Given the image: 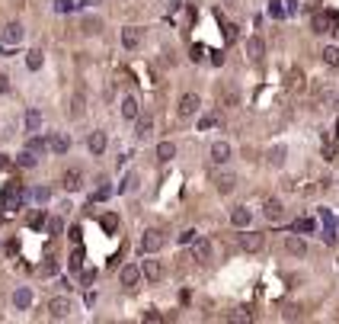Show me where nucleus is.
<instances>
[{"instance_id": "a878e982", "label": "nucleus", "mask_w": 339, "mask_h": 324, "mask_svg": "<svg viewBox=\"0 0 339 324\" xmlns=\"http://www.w3.org/2000/svg\"><path fill=\"white\" fill-rule=\"evenodd\" d=\"M285 154H288V148H285V145H275V148L269 151V164L282 167V164H285Z\"/></svg>"}, {"instance_id": "79ce46f5", "label": "nucleus", "mask_w": 339, "mask_h": 324, "mask_svg": "<svg viewBox=\"0 0 339 324\" xmlns=\"http://www.w3.org/2000/svg\"><path fill=\"white\" fill-rule=\"evenodd\" d=\"M192 241H196V231H192V228H189V231H183V234H179V244H192Z\"/></svg>"}, {"instance_id": "37998d69", "label": "nucleus", "mask_w": 339, "mask_h": 324, "mask_svg": "<svg viewBox=\"0 0 339 324\" xmlns=\"http://www.w3.org/2000/svg\"><path fill=\"white\" fill-rule=\"evenodd\" d=\"M214 122H217V119H214V116H202V119H199V128H211Z\"/></svg>"}, {"instance_id": "7ed1b4c3", "label": "nucleus", "mask_w": 339, "mask_h": 324, "mask_svg": "<svg viewBox=\"0 0 339 324\" xmlns=\"http://www.w3.org/2000/svg\"><path fill=\"white\" fill-rule=\"evenodd\" d=\"M22 26L19 23H10V26H4V35H0V49H13V45H19L22 42Z\"/></svg>"}, {"instance_id": "dca6fc26", "label": "nucleus", "mask_w": 339, "mask_h": 324, "mask_svg": "<svg viewBox=\"0 0 339 324\" xmlns=\"http://www.w3.org/2000/svg\"><path fill=\"white\" fill-rule=\"evenodd\" d=\"M262 52H265L262 39H259V35H250V39H247V55L253 58V61H259V58H262Z\"/></svg>"}, {"instance_id": "864d4df0", "label": "nucleus", "mask_w": 339, "mask_h": 324, "mask_svg": "<svg viewBox=\"0 0 339 324\" xmlns=\"http://www.w3.org/2000/svg\"><path fill=\"white\" fill-rule=\"evenodd\" d=\"M7 164H10V161L4 158V154H0V170H4V167H7Z\"/></svg>"}, {"instance_id": "1a4fd4ad", "label": "nucleus", "mask_w": 339, "mask_h": 324, "mask_svg": "<svg viewBox=\"0 0 339 324\" xmlns=\"http://www.w3.org/2000/svg\"><path fill=\"white\" fill-rule=\"evenodd\" d=\"M262 212H265V219H269V222H282V215H285V206H282V199H265Z\"/></svg>"}, {"instance_id": "3c124183", "label": "nucleus", "mask_w": 339, "mask_h": 324, "mask_svg": "<svg viewBox=\"0 0 339 324\" xmlns=\"http://www.w3.org/2000/svg\"><path fill=\"white\" fill-rule=\"evenodd\" d=\"M7 90H10V80H7L4 74H0V93H7Z\"/></svg>"}, {"instance_id": "f257e3e1", "label": "nucleus", "mask_w": 339, "mask_h": 324, "mask_svg": "<svg viewBox=\"0 0 339 324\" xmlns=\"http://www.w3.org/2000/svg\"><path fill=\"white\" fill-rule=\"evenodd\" d=\"M163 241H166V237H163V231H157V228H148V231L141 234V244H138V250H141V254H157V250L163 247Z\"/></svg>"}, {"instance_id": "bb28decb", "label": "nucleus", "mask_w": 339, "mask_h": 324, "mask_svg": "<svg viewBox=\"0 0 339 324\" xmlns=\"http://www.w3.org/2000/svg\"><path fill=\"white\" fill-rule=\"evenodd\" d=\"M29 196H32V202H39V206H45V202L52 199V189H48V186H35Z\"/></svg>"}, {"instance_id": "5701e85b", "label": "nucleus", "mask_w": 339, "mask_h": 324, "mask_svg": "<svg viewBox=\"0 0 339 324\" xmlns=\"http://www.w3.org/2000/svg\"><path fill=\"white\" fill-rule=\"evenodd\" d=\"M170 158H176V145L173 141H160L157 145V161H170Z\"/></svg>"}, {"instance_id": "de8ad7c7", "label": "nucleus", "mask_w": 339, "mask_h": 324, "mask_svg": "<svg viewBox=\"0 0 339 324\" xmlns=\"http://www.w3.org/2000/svg\"><path fill=\"white\" fill-rule=\"evenodd\" d=\"M202 55H205V49H202V45H196V49H192V61H202Z\"/></svg>"}, {"instance_id": "c9c22d12", "label": "nucleus", "mask_w": 339, "mask_h": 324, "mask_svg": "<svg viewBox=\"0 0 339 324\" xmlns=\"http://www.w3.org/2000/svg\"><path fill=\"white\" fill-rule=\"evenodd\" d=\"M61 231H64V222H61V219H48V234H55V237H58Z\"/></svg>"}, {"instance_id": "aec40b11", "label": "nucleus", "mask_w": 339, "mask_h": 324, "mask_svg": "<svg viewBox=\"0 0 339 324\" xmlns=\"http://www.w3.org/2000/svg\"><path fill=\"white\" fill-rule=\"evenodd\" d=\"M122 116H125V119H131V122H135V119L141 116V113H138V100H135V97H122Z\"/></svg>"}, {"instance_id": "b1692460", "label": "nucleus", "mask_w": 339, "mask_h": 324, "mask_svg": "<svg viewBox=\"0 0 339 324\" xmlns=\"http://www.w3.org/2000/svg\"><path fill=\"white\" fill-rule=\"evenodd\" d=\"M16 164H19V167H26V170H32V167L39 164V158H35V151H29V148H26L22 154H16Z\"/></svg>"}, {"instance_id": "4c0bfd02", "label": "nucleus", "mask_w": 339, "mask_h": 324, "mask_svg": "<svg viewBox=\"0 0 339 324\" xmlns=\"http://www.w3.org/2000/svg\"><path fill=\"white\" fill-rule=\"evenodd\" d=\"M269 13H272L275 19H282V16H285V7H282V0H272V4H269Z\"/></svg>"}, {"instance_id": "cd10ccee", "label": "nucleus", "mask_w": 339, "mask_h": 324, "mask_svg": "<svg viewBox=\"0 0 339 324\" xmlns=\"http://www.w3.org/2000/svg\"><path fill=\"white\" fill-rule=\"evenodd\" d=\"M323 61L330 68H339V49H336V45H326V49H323Z\"/></svg>"}, {"instance_id": "8fccbe9b", "label": "nucleus", "mask_w": 339, "mask_h": 324, "mask_svg": "<svg viewBox=\"0 0 339 324\" xmlns=\"http://www.w3.org/2000/svg\"><path fill=\"white\" fill-rule=\"evenodd\" d=\"M295 10H298V0H288V7H285V16H288V13H295Z\"/></svg>"}, {"instance_id": "f03ea898", "label": "nucleus", "mask_w": 339, "mask_h": 324, "mask_svg": "<svg viewBox=\"0 0 339 324\" xmlns=\"http://www.w3.org/2000/svg\"><path fill=\"white\" fill-rule=\"evenodd\" d=\"M70 311H74V305H70V298H64V295H58V298H52V302H48V315H52L55 321L70 318Z\"/></svg>"}, {"instance_id": "473e14b6", "label": "nucleus", "mask_w": 339, "mask_h": 324, "mask_svg": "<svg viewBox=\"0 0 339 324\" xmlns=\"http://www.w3.org/2000/svg\"><path fill=\"white\" fill-rule=\"evenodd\" d=\"M109 196H112V189H109V186H106V180H103V186H100V189H96V193L90 196V206H93V202H103V199H109Z\"/></svg>"}, {"instance_id": "393cba45", "label": "nucleus", "mask_w": 339, "mask_h": 324, "mask_svg": "<svg viewBox=\"0 0 339 324\" xmlns=\"http://www.w3.org/2000/svg\"><path fill=\"white\" fill-rule=\"evenodd\" d=\"M42 128V113L39 110H29L26 113V132H39Z\"/></svg>"}, {"instance_id": "e433bc0d", "label": "nucleus", "mask_w": 339, "mask_h": 324, "mask_svg": "<svg viewBox=\"0 0 339 324\" xmlns=\"http://www.w3.org/2000/svg\"><path fill=\"white\" fill-rule=\"evenodd\" d=\"M100 26H103V23L96 19V16H87V19H83V32H100Z\"/></svg>"}, {"instance_id": "9b49d317", "label": "nucleus", "mask_w": 339, "mask_h": 324, "mask_svg": "<svg viewBox=\"0 0 339 324\" xmlns=\"http://www.w3.org/2000/svg\"><path fill=\"white\" fill-rule=\"evenodd\" d=\"M211 161L214 164H227L231 161V145H227V141H214L211 145Z\"/></svg>"}, {"instance_id": "9d476101", "label": "nucleus", "mask_w": 339, "mask_h": 324, "mask_svg": "<svg viewBox=\"0 0 339 324\" xmlns=\"http://www.w3.org/2000/svg\"><path fill=\"white\" fill-rule=\"evenodd\" d=\"M87 151L93 154V158H100V154L106 151V132H93V135L87 138Z\"/></svg>"}, {"instance_id": "a211bd4d", "label": "nucleus", "mask_w": 339, "mask_h": 324, "mask_svg": "<svg viewBox=\"0 0 339 324\" xmlns=\"http://www.w3.org/2000/svg\"><path fill=\"white\" fill-rule=\"evenodd\" d=\"M122 42H125V49H138V42H141V29H138V26L122 29Z\"/></svg>"}, {"instance_id": "c85d7f7f", "label": "nucleus", "mask_w": 339, "mask_h": 324, "mask_svg": "<svg viewBox=\"0 0 339 324\" xmlns=\"http://www.w3.org/2000/svg\"><path fill=\"white\" fill-rule=\"evenodd\" d=\"M42 61H45V58H42V52H39V49H32V52L26 55V68H29V71H39V68H42Z\"/></svg>"}, {"instance_id": "423d86ee", "label": "nucleus", "mask_w": 339, "mask_h": 324, "mask_svg": "<svg viewBox=\"0 0 339 324\" xmlns=\"http://www.w3.org/2000/svg\"><path fill=\"white\" fill-rule=\"evenodd\" d=\"M141 273H144V279L157 283V279H163V263L160 260H144L141 263Z\"/></svg>"}, {"instance_id": "4468645a", "label": "nucleus", "mask_w": 339, "mask_h": 324, "mask_svg": "<svg viewBox=\"0 0 339 324\" xmlns=\"http://www.w3.org/2000/svg\"><path fill=\"white\" fill-rule=\"evenodd\" d=\"M118 279H122V286H135L141 279V267H135V263H128V267H122V273H118Z\"/></svg>"}, {"instance_id": "ea45409f", "label": "nucleus", "mask_w": 339, "mask_h": 324, "mask_svg": "<svg viewBox=\"0 0 339 324\" xmlns=\"http://www.w3.org/2000/svg\"><path fill=\"white\" fill-rule=\"evenodd\" d=\"M115 225H118V219H115L112 212H109V215H103V228H106V231H112Z\"/></svg>"}, {"instance_id": "f704fd0d", "label": "nucleus", "mask_w": 339, "mask_h": 324, "mask_svg": "<svg viewBox=\"0 0 339 324\" xmlns=\"http://www.w3.org/2000/svg\"><path fill=\"white\" fill-rule=\"evenodd\" d=\"M330 23H333V16L326 13V16H317V19H313V26H317V32H330Z\"/></svg>"}, {"instance_id": "f3484780", "label": "nucleus", "mask_w": 339, "mask_h": 324, "mask_svg": "<svg viewBox=\"0 0 339 324\" xmlns=\"http://www.w3.org/2000/svg\"><path fill=\"white\" fill-rule=\"evenodd\" d=\"M151 132H154V119H151V116H138V119H135V135H138V138H148Z\"/></svg>"}, {"instance_id": "603ef678", "label": "nucleus", "mask_w": 339, "mask_h": 324, "mask_svg": "<svg viewBox=\"0 0 339 324\" xmlns=\"http://www.w3.org/2000/svg\"><path fill=\"white\" fill-rule=\"evenodd\" d=\"M96 4H103V0H83V7H96Z\"/></svg>"}, {"instance_id": "2eb2a0df", "label": "nucleus", "mask_w": 339, "mask_h": 324, "mask_svg": "<svg viewBox=\"0 0 339 324\" xmlns=\"http://www.w3.org/2000/svg\"><path fill=\"white\" fill-rule=\"evenodd\" d=\"M64 189H67V193L83 189V174H80V170H67V174H64Z\"/></svg>"}, {"instance_id": "58836bf2", "label": "nucleus", "mask_w": 339, "mask_h": 324, "mask_svg": "<svg viewBox=\"0 0 339 324\" xmlns=\"http://www.w3.org/2000/svg\"><path fill=\"white\" fill-rule=\"evenodd\" d=\"M55 10H58V13H70L74 4H70V0H55Z\"/></svg>"}, {"instance_id": "a18cd8bd", "label": "nucleus", "mask_w": 339, "mask_h": 324, "mask_svg": "<svg viewBox=\"0 0 339 324\" xmlns=\"http://www.w3.org/2000/svg\"><path fill=\"white\" fill-rule=\"evenodd\" d=\"M93 279H96V270H87V273H83V276H80V283H83V286H90Z\"/></svg>"}, {"instance_id": "49530a36", "label": "nucleus", "mask_w": 339, "mask_h": 324, "mask_svg": "<svg viewBox=\"0 0 339 324\" xmlns=\"http://www.w3.org/2000/svg\"><path fill=\"white\" fill-rule=\"evenodd\" d=\"M52 273H58V260H48L45 263V276H52Z\"/></svg>"}, {"instance_id": "6ab92c4d", "label": "nucleus", "mask_w": 339, "mask_h": 324, "mask_svg": "<svg viewBox=\"0 0 339 324\" xmlns=\"http://www.w3.org/2000/svg\"><path fill=\"white\" fill-rule=\"evenodd\" d=\"M67 148H70V138H64V135H52V138H48V151L67 154Z\"/></svg>"}, {"instance_id": "412c9836", "label": "nucleus", "mask_w": 339, "mask_h": 324, "mask_svg": "<svg viewBox=\"0 0 339 324\" xmlns=\"http://www.w3.org/2000/svg\"><path fill=\"white\" fill-rule=\"evenodd\" d=\"M211 254H214V250H211L208 237H196V257L199 260H211Z\"/></svg>"}, {"instance_id": "2f4dec72", "label": "nucleus", "mask_w": 339, "mask_h": 324, "mask_svg": "<svg viewBox=\"0 0 339 324\" xmlns=\"http://www.w3.org/2000/svg\"><path fill=\"white\" fill-rule=\"evenodd\" d=\"M80 267H83V250L77 247V250H74V254H70V257H67V270H74V273H77Z\"/></svg>"}, {"instance_id": "ddd939ff", "label": "nucleus", "mask_w": 339, "mask_h": 324, "mask_svg": "<svg viewBox=\"0 0 339 324\" xmlns=\"http://www.w3.org/2000/svg\"><path fill=\"white\" fill-rule=\"evenodd\" d=\"M13 305H16L19 311L32 308V289H29V286H22V289H16V292H13Z\"/></svg>"}, {"instance_id": "0eeeda50", "label": "nucleus", "mask_w": 339, "mask_h": 324, "mask_svg": "<svg viewBox=\"0 0 339 324\" xmlns=\"http://www.w3.org/2000/svg\"><path fill=\"white\" fill-rule=\"evenodd\" d=\"M250 222H253V212H250L247 206H234V209H231V225H234V228H247Z\"/></svg>"}, {"instance_id": "39448f33", "label": "nucleus", "mask_w": 339, "mask_h": 324, "mask_svg": "<svg viewBox=\"0 0 339 324\" xmlns=\"http://www.w3.org/2000/svg\"><path fill=\"white\" fill-rule=\"evenodd\" d=\"M199 97H196V93H183V97H179V116H183V119H189V116H196L199 113Z\"/></svg>"}, {"instance_id": "a19ab883", "label": "nucleus", "mask_w": 339, "mask_h": 324, "mask_svg": "<svg viewBox=\"0 0 339 324\" xmlns=\"http://www.w3.org/2000/svg\"><path fill=\"white\" fill-rule=\"evenodd\" d=\"M29 225H32V228H42V225H48V219H45V212H39V215H32V219H29Z\"/></svg>"}, {"instance_id": "20e7f679", "label": "nucleus", "mask_w": 339, "mask_h": 324, "mask_svg": "<svg viewBox=\"0 0 339 324\" xmlns=\"http://www.w3.org/2000/svg\"><path fill=\"white\" fill-rule=\"evenodd\" d=\"M240 247H244L247 254H256V250L265 247V234L262 231H247L244 237H240Z\"/></svg>"}, {"instance_id": "c03bdc74", "label": "nucleus", "mask_w": 339, "mask_h": 324, "mask_svg": "<svg viewBox=\"0 0 339 324\" xmlns=\"http://www.w3.org/2000/svg\"><path fill=\"white\" fill-rule=\"evenodd\" d=\"M70 110H74V116H83V97H74V106H70Z\"/></svg>"}, {"instance_id": "c756f323", "label": "nucleus", "mask_w": 339, "mask_h": 324, "mask_svg": "<svg viewBox=\"0 0 339 324\" xmlns=\"http://www.w3.org/2000/svg\"><path fill=\"white\" fill-rule=\"evenodd\" d=\"M29 151H35V154H45V151H48V138H42V135H32V138H29Z\"/></svg>"}, {"instance_id": "5fc2aeb1", "label": "nucleus", "mask_w": 339, "mask_h": 324, "mask_svg": "<svg viewBox=\"0 0 339 324\" xmlns=\"http://www.w3.org/2000/svg\"><path fill=\"white\" fill-rule=\"evenodd\" d=\"M336 141H339V119H336Z\"/></svg>"}, {"instance_id": "6e6552de", "label": "nucleus", "mask_w": 339, "mask_h": 324, "mask_svg": "<svg viewBox=\"0 0 339 324\" xmlns=\"http://www.w3.org/2000/svg\"><path fill=\"white\" fill-rule=\"evenodd\" d=\"M19 202H22V189H19L16 183H7V186H4V206H7V209H16Z\"/></svg>"}, {"instance_id": "4be33fe9", "label": "nucleus", "mask_w": 339, "mask_h": 324, "mask_svg": "<svg viewBox=\"0 0 339 324\" xmlns=\"http://www.w3.org/2000/svg\"><path fill=\"white\" fill-rule=\"evenodd\" d=\"M285 247H288V254H295V257H304V254H307V244L301 241V237H295V234L285 241Z\"/></svg>"}, {"instance_id": "72a5a7b5", "label": "nucleus", "mask_w": 339, "mask_h": 324, "mask_svg": "<svg viewBox=\"0 0 339 324\" xmlns=\"http://www.w3.org/2000/svg\"><path fill=\"white\" fill-rule=\"evenodd\" d=\"M135 180H138L135 174H125L122 183H118V193H128V189H135Z\"/></svg>"}, {"instance_id": "f8f14e48", "label": "nucleus", "mask_w": 339, "mask_h": 324, "mask_svg": "<svg viewBox=\"0 0 339 324\" xmlns=\"http://www.w3.org/2000/svg\"><path fill=\"white\" fill-rule=\"evenodd\" d=\"M214 186H217V193H221V196H227V193H234V189H237V177L234 174H221V177L214 180Z\"/></svg>"}, {"instance_id": "7c9ffc66", "label": "nucleus", "mask_w": 339, "mask_h": 324, "mask_svg": "<svg viewBox=\"0 0 339 324\" xmlns=\"http://www.w3.org/2000/svg\"><path fill=\"white\" fill-rule=\"evenodd\" d=\"M313 228H317V222H313V219H298V222H295V231H301V234H310Z\"/></svg>"}, {"instance_id": "09e8293b", "label": "nucleus", "mask_w": 339, "mask_h": 324, "mask_svg": "<svg viewBox=\"0 0 339 324\" xmlns=\"http://www.w3.org/2000/svg\"><path fill=\"white\" fill-rule=\"evenodd\" d=\"M83 302H87V305L93 308V305H96V292H87V295H83Z\"/></svg>"}]
</instances>
